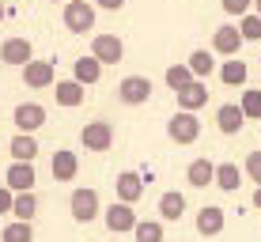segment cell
Here are the masks:
<instances>
[{"instance_id":"obj_1","label":"cell","mask_w":261,"mask_h":242,"mask_svg":"<svg viewBox=\"0 0 261 242\" xmlns=\"http://www.w3.org/2000/svg\"><path fill=\"white\" fill-rule=\"evenodd\" d=\"M167 137L174 140V144H193L197 137H201V121H197L193 110H178L174 118L167 121Z\"/></svg>"},{"instance_id":"obj_2","label":"cell","mask_w":261,"mask_h":242,"mask_svg":"<svg viewBox=\"0 0 261 242\" xmlns=\"http://www.w3.org/2000/svg\"><path fill=\"white\" fill-rule=\"evenodd\" d=\"M65 26L72 34L95 31V4H87V0H68L65 4Z\"/></svg>"},{"instance_id":"obj_3","label":"cell","mask_w":261,"mask_h":242,"mask_svg":"<svg viewBox=\"0 0 261 242\" xmlns=\"http://www.w3.org/2000/svg\"><path fill=\"white\" fill-rule=\"evenodd\" d=\"M80 144L87 151H110L114 144V125L110 121H87L84 129H80Z\"/></svg>"},{"instance_id":"obj_4","label":"cell","mask_w":261,"mask_h":242,"mask_svg":"<svg viewBox=\"0 0 261 242\" xmlns=\"http://www.w3.org/2000/svg\"><path fill=\"white\" fill-rule=\"evenodd\" d=\"M68 212L76 223H91L98 212H102V204H98V193L95 190H76L68 197Z\"/></svg>"},{"instance_id":"obj_5","label":"cell","mask_w":261,"mask_h":242,"mask_svg":"<svg viewBox=\"0 0 261 242\" xmlns=\"http://www.w3.org/2000/svg\"><path fill=\"white\" fill-rule=\"evenodd\" d=\"M102 220H106V227H110L114 235H121V231H137V223H140L129 201H114L110 208L102 212Z\"/></svg>"},{"instance_id":"obj_6","label":"cell","mask_w":261,"mask_h":242,"mask_svg":"<svg viewBox=\"0 0 261 242\" xmlns=\"http://www.w3.org/2000/svg\"><path fill=\"white\" fill-rule=\"evenodd\" d=\"M118 98H121L125 106L148 102V98H151V79L148 76H125L121 84H118Z\"/></svg>"},{"instance_id":"obj_7","label":"cell","mask_w":261,"mask_h":242,"mask_svg":"<svg viewBox=\"0 0 261 242\" xmlns=\"http://www.w3.org/2000/svg\"><path fill=\"white\" fill-rule=\"evenodd\" d=\"M23 84L34 87V91L53 87V84H57V68H53V61H31V65H23Z\"/></svg>"},{"instance_id":"obj_8","label":"cell","mask_w":261,"mask_h":242,"mask_svg":"<svg viewBox=\"0 0 261 242\" xmlns=\"http://www.w3.org/2000/svg\"><path fill=\"white\" fill-rule=\"evenodd\" d=\"M12 121H15V129H19V132H38L42 125H46V106L19 102V106H15V114H12Z\"/></svg>"},{"instance_id":"obj_9","label":"cell","mask_w":261,"mask_h":242,"mask_svg":"<svg viewBox=\"0 0 261 242\" xmlns=\"http://www.w3.org/2000/svg\"><path fill=\"white\" fill-rule=\"evenodd\" d=\"M242 31L239 26H231V23H223V26H216L212 31V53H223V57H235V53L242 49Z\"/></svg>"},{"instance_id":"obj_10","label":"cell","mask_w":261,"mask_h":242,"mask_svg":"<svg viewBox=\"0 0 261 242\" xmlns=\"http://www.w3.org/2000/svg\"><path fill=\"white\" fill-rule=\"evenodd\" d=\"M91 53L102 61V65H118V61L125 57V46H121L118 34H95L91 38Z\"/></svg>"},{"instance_id":"obj_11","label":"cell","mask_w":261,"mask_h":242,"mask_svg":"<svg viewBox=\"0 0 261 242\" xmlns=\"http://www.w3.org/2000/svg\"><path fill=\"white\" fill-rule=\"evenodd\" d=\"M227 227V212L220 208V204H204L201 212H197V231H201L204 238H212V235H220V231Z\"/></svg>"},{"instance_id":"obj_12","label":"cell","mask_w":261,"mask_h":242,"mask_svg":"<svg viewBox=\"0 0 261 242\" xmlns=\"http://www.w3.org/2000/svg\"><path fill=\"white\" fill-rule=\"evenodd\" d=\"M34 182H38V174H34V163H19V159H15V163L8 167V174H4V185H12L15 193L34 190Z\"/></svg>"},{"instance_id":"obj_13","label":"cell","mask_w":261,"mask_h":242,"mask_svg":"<svg viewBox=\"0 0 261 242\" xmlns=\"http://www.w3.org/2000/svg\"><path fill=\"white\" fill-rule=\"evenodd\" d=\"M144 182H148V178H140L137 170H121V174H118V182H114V190H118V201L137 204L140 197H144Z\"/></svg>"},{"instance_id":"obj_14","label":"cell","mask_w":261,"mask_h":242,"mask_svg":"<svg viewBox=\"0 0 261 242\" xmlns=\"http://www.w3.org/2000/svg\"><path fill=\"white\" fill-rule=\"evenodd\" d=\"M0 61H4V65H31L34 61V49H31V42L27 38H8L4 46H0Z\"/></svg>"},{"instance_id":"obj_15","label":"cell","mask_w":261,"mask_h":242,"mask_svg":"<svg viewBox=\"0 0 261 242\" xmlns=\"http://www.w3.org/2000/svg\"><path fill=\"white\" fill-rule=\"evenodd\" d=\"M242 121H246V114H242V106H235V102H227V106L216 110V129H220L223 137H235L242 129Z\"/></svg>"},{"instance_id":"obj_16","label":"cell","mask_w":261,"mask_h":242,"mask_svg":"<svg viewBox=\"0 0 261 242\" xmlns=\"http://www.w3.org/2000/svg\"><path fill=\"white\" fill-rule=\"evenodd\" d=\"M178 95V110H201L204 102H208V87H204V79H193L190 87H182V91H174Z\"/></svg>"},{"instance_id":"obj_17","label":"cell","mask_w":261,"mask_h":242,"mask_svg":"<svg viewBox=\"0 0 261 242\" xmlns=\"http://www.w3.org/2000/svg\"><path fill=\"white\" fill-rule=\"evenodd\" d=\"M53 98H57V106H80L84 102V84L80 79H57V87H53Z\"/></svg>"},{"instance_id":"obj_18","label":"cell","mask_w":261,"mask_h":242,"mask_svg":"<svg viewBox=\"0 0 261 242\" xmlns=\"http://www.w3.org/2000/svg\"><path fill=\"white\" fill-rule=\"evenodd\" d=\"M76 170H80V159H76V151L61 148L57 155H53V178H57V182H72V178H76Z\"/></svg>"},{"instance_id":"obj_19","label":"cell","mask_w":261,"mask_h":242,"mask_svg":"<svg viewBox=\"0 0 261 242\" xmlns=\"http://www.w3.org/2000/svg\"><path fill=\"white\" fill-rule=\"evenodd\" d=\"M12 159H19V163H34V155H38V140H34V132H19V137H12Z\"/></svg>"},{"instance_id":"obj_20","label":"cell","mask_w":261,"mask_h":242,"mask_svg":"<svg viewBox=\"0 0 261 242\" xmlns=\"http://www.w3.org/2000/svg\"><path fill=\"white\" fill-rule=\"evenodd\" d=\"M186 182H190L193 190H204L208 182H216V163H208V159H193L190 170H186Z\"/></svg>"},{"instance_id":"obj_21","label":"cell","mask_w":261,"mask_h":242,"mask_svg":"<svg viewBox=\"0 0 261 242\" xmlns=\"http://www.w3.org/2000/svg\"><path fill=\"white\" fill-rule=\"evenodd\" d=\"M76 79H80L84 87H87V84H98V79H102V61H98L95 53H91V57L84 53V57L76 61Z\"/></svg>"},{"instance_id":"obj_22","label":"cell","mask_w":261,"mask_h":242,"mask_svg":"<svg viewBox=\"0 0 261 242\" xmlns=\"http://www.w3.org/2000/svg\"><path fill=\"white\" fill-rule=\"evenodd\" d=\"M182 212H186V197L178 190H170V193L159 197V216H163V220L174 223V220H182Z\"/></svg>"},{"instance_id":"obj_23","label":"cell","mask_w":261,"mask_h":242,"mask_svg":"<svg viewBox=\"0 0 261 242\" xmlns=\"http://www.w3.org/2000/svg\"><path fill=\"white\" fill-rule=\"evenodd\" d=\"M216 185H220L223 193H235L242 185V170L235 163H216Z\"/></svg>"},{"instance_id":"obj_24","label":"cell","mask_w":261,"mask_h":242,"mask_svg":"<svg viewBox=\"0 0 261 242\" xmlns=\"http://www.w3.org/2000/svg\"><path fill=\"white\" fill-rule=\"evenodd\" d=\"M15 220H34L38 216V197H34V190L27 193H15V208H12Z\"/></svg>"},{"instance_id":"obj_25","label":"cell","mask_w":261,"mask_h":242,"mask_svg":"<svg viewBox=\"0 0 261 242\" xmlns=\"http://www.w3.org/2000/svg\"><path fill=\"white\" fill-rule=\"evenodd\" d=\"M163 79H167V87H170V91H182V87H190L197 76H193V68H190V65H170Z\"/></svg>"},{"instance_id":"obj_26","label":"cell","mask_w":261,"mask_h":242,"mask_svg":"<svg viewBox=\"0 0 261 242\" xmlns=\"http://www.w3.org/2000/svg\"><path fill=\"white\" fill-rule=\"evenodd\" d=\"M0 242H34V231H31V220H15L4 227Z\"/></svg>"},{"instance_id":"obj_27","label":"cell","mask_w":261,"mask_h":242,"mask_svg":"<svg viewBox=\"0 0 261 242\" xmlns=\"http://www.w3.org/2000/svg\"><path fill=\"white\" fill-rule=\"evenodd\" d=\"M220 79H223L227 87H242V84H246V65H242V61H223Z\"/></svg>"},{"instance_id":"obj_28","label":"cell","mask_w":261,"mask_h":242,"mask_svg":"<svg viewBox=\"0 0 261 242\" xmlns=\"http://www.w3.org/2000/svg\"><path fill=\"white\" fill-rule=\"evenodd\" d=\"M186 65L193 68V76H197V79H204V76L212 72V65H216V61H212V53H208V49H193Z\"/></svg>"},{"instance_id":"obj_29","label":"cell","mask_w":261,"mask_h":242,"mask_svg":"<svg viewBox=\"0 0 261 242\" xmlns=\"http://www.w3.org/2000/svg\"><path fill=\"white\" fill-rule=\"evenodd\" d=\"M133 235H137V242H163V223L159 220H140Z\"/></svg>"},{"instance_id":"obj_30","label":"cell","mask_w":261,"mask_h":242,"mask_svg":"<svg viewBox=\"0 0 261 242\" xmlns=\"http://www.w3.org/2000/svg\"><path fill=\"white\" fill-rule=\"evenodd\" d=\"M239 31H242V38H246V42H257L261 38V15L254 12V15H242V19H239Z\"/></svg>"},{"instance_id":"obj_31","label":"cell","mask_w":261,"mask_h":242,"mask_svg":"<svg viewBox=\"0 0 261 242\" xmlns=\"http://www.w3.org/2000/svg\"><path fill=\"white\" fill-rule=\"evenodd\" d=\"M242 114L246 118H261V91H242Z\"/></svg>"},{"instance_id":"obj_32","label":"cell","mask_w":261,"mask_h":242,"mask_svg":"<svg viewBox=\"0 0 261 242\" xmlns=\"http://www.w3.org/2000/svg\"><path fill=\"white\" fill-rule=\"evenodd\" d=\"M220 4H223V12H227V15H239V19H242V15L250 12L254 0H220Z\"/></svg>"},{"instance_id":"obj_33","label":"cell","mask_w":261,"mask_h":242,"mask_svg":"<svg viewBox=\"0 0 261 242\" xmlns=\"http://www.w3.org/2000/svg\"><path fill=\"white\" fill-rule=\"evenodd\" d=\"M246 174H250V182L261 185V151H250L246 155Z\"/></svg>"},{"instance_id":"obj_34","label":"cell","mask_w":261,"mask_h":242,"mask_svg":"<svg viewBox=\"0 0 261 242\" xmlns=\"http://www.w3.org/2000/svg\"><path fill=\"white\" fill-rule=\"evenodd\" d=\"M12 208H15V190H12V185H0V216L12 212Z\"/></svg>"},{"instance_id":"obj_35","label":"cell","mask_w":261,"mask_h":242,"mask_svg":"<svg viewBox=\"0 0 261 242\" xmlns=\"http://www.w3.org/2000/svg\"><path fill=\"white\" fill-rule=\"evenodd\" d=\"M95 8H106V12H121L125 0H95Z\"/></svg>"},{"instance_id":"obj_36","label":"cell","mask_w":261,"mask_h":242,"mask_svg":"<svg viewBox=\"0 0 261 242\" xmlns=\"http://www.w3.org/2000/svg\"><path fill=\"white\" fill-rule=\"evenodd\" d=\"M254 208L261 212V185H257V190H254Z\"/></svg>"},{"instance_id":"obj_37","label":"cell","mask_w":261,"mask_h":242,"mask_svg":"<svg viewBox=\"0 0 261 242\" xmlns=\"http://www.w3.org/2000/svg\"><path fill=\"white\" fill-rule=\"evenodd\" d=\"M254 8H257V15H261V0H254Z\"/></svg>"},{"instance_id":"obj_38","label":"cell","mask_w":261,"mask_h":242,"mask_svg":"<svg viewBox=\"0 0 261 242\" xmlns=\"http://www.w3.org/2000/svg\"><path fill=\"white\" fill-rule=\"evenodd\" d=\"M0 19H4V4H0Z\"/></svg>"},{"instance_id":"obj_39","label":"cell","mask_w":261,"mask_h":242,"mask_svg":"<svg viewBox=\"0 0 261 242\" xmlns=\"http://www.w3.org/2000/svg\"><path fill=\"white\" fill-rule=\"evenodd\" d=\"M53 4H57V0H53Z\"/></svg>"}]
</instances>
